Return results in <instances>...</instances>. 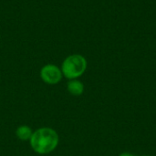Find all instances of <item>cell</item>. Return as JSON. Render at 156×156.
Masks as SVG:
<instances>
[{"mask_svg":"<svg viewBox=\"0 0 156 156\" xmlns=\"http://www.w3.org/2000/svg\"><path fill=\"white\" fill-rule=\"evenodd\" d=\"M32 134H33V132L31 128L27 125H20L16 130V135L21 141H25V142L29 141Z\"/></svg>","mask_w":156,"mask_h":156,"instance_id":"cell-5","label":"cell"},{"mask_svg":"<svg viewBox=\"0 0 156 156\" xmlns=\"http://www.w3.org/2000/svg\"><path fill=\"white\" fill-rule=\"evenodd\" d=\"M61 69L54 64H47L40 69L41 80L48 85H56L62 80Z\"/></svg>","mask_w":156,"mask_h":156,"instance_id":"cell-3","label":"cell"},{"mask_svg":"<svg viewBox=\"0 0 156 156\" xmlns=\"http://www.w3.org/2000/svg\"><path fill=\"white\" fill-rule=\"evenodd\" d=\"M144 156H150V155H144Z\"/></svg>","mask_w":156,"mask_h":156,"instance_id":"cell-7","label":"cell"},{"mask_svg":"<svg viewBox=\"0 0 156 156\" xmlns=\"http://www.w3.org/2000/svg\"><path fill=\"white\" fill-rule=\"evenodd\" d=\"M86 58L80 54H73L67 57L61 65V71L64 77L70 80H77L84 74L87 69Z\"/></svg>","mask_w":156,"mask_h":156,"instance_id":"cell-2","label":"cell"},{"mask_svg":"<svg viewBox=\"0 0 156 156\" xmlns=\"http://www.w3.org/2000/svg\"><path fill=\"white\" fill-rule=\"evenodd\" d=\"M119 156H134L133 154H130V153H122V154H121Z\"/></svg>","mask_w":156,"mask_h":156,"instance_id":"cell-6","label":"cell"},{"mask_svg":"<svg viewBox=\"0 0 156 156\" xmlns=\"http://www.w3.org/2000/svg\"><path fill=\"white\" fill-rule=\"evenodd\" d=\"M68 91L73 96H80L84 92V85L79 80H70L67 85Z\"/></svg>","mask_w":156,"mask_h":156,"instance_id":"cell-4","label":"cell"},{"mask_svg":"<svg viewBox=\"0 0 156 156\" xmlns=\"http://www.w3.org/2000/svg\"><path fill=\"white\" fill-rule=\"evenodd\" d=\"M29 143L35 153L38 154H48L58 147L59 137L54 129L42 127L33 132Z\"/></svg>","mask_w":156,"mask_h":156,"instance_id":"cell-1","label":"cell"}]
</instances>
